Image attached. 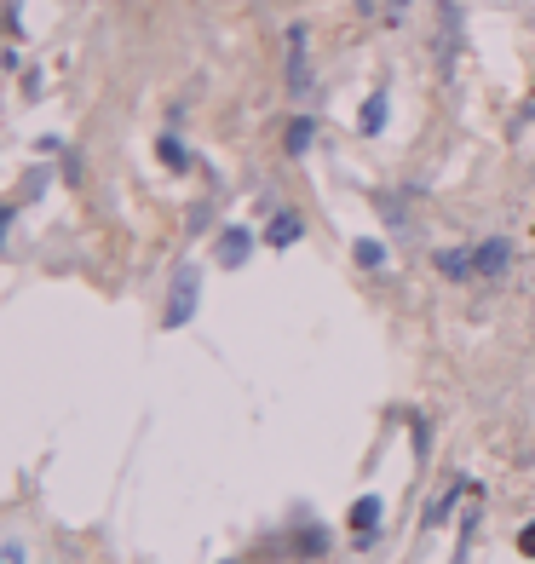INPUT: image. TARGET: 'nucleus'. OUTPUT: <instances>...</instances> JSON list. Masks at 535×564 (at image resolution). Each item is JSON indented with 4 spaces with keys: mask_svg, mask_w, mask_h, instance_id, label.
Listing matches in <instances>:
<instances>
[{
    "mask_svg": "<svg viewBox=\"0 0 535 564\" xmlns=\"http://www.w3.org/2000/svg\"><path fill=\"white\" fill-rule=\"evenodd\" d=\"M202 306V265L185 259L179 271H173V288H167V311H162V329H185L190 317Z\"/></svg>",
    "mask_w": 535,
    "mask_h": 564,
    "instance_id": "f257e3e1",
    "label": "nucleus"
},
{
    "mask_svg": "<svg viewBox=\"0 0 535 564\" xmlns=\"http://www.w3.org/2000/svg\"><path fill=\"white\" fill-rule=\"evenodd\" d=\"M461 0H438V41H432V47H438V70L449 75L455 70V58H461Z\"/></svg>",
    "mask_w": 535,
    "mask_h": 564,
    "instance_id": "f03ea898",
    "label": "nucleus"
},
{
    "mask_svg": "<svg viewBox=\"0 0 535 564\" xmlns=\"http://www.w3.org/2000/svg\"><path fill=\"white\" fill-rule=\"evenodd\" d=\"M248 254H254V231H248V225H225V231H219V242H213V265L242 271V265H248Z\"/></svg>",
    "mask_w": 535,
    "mask_h": 564,
    "instance_id": "7ed1b4c3",
    "label": "nucleus"
},
{
    "mask_svg": "<svg viewBox=\"0 0 535 564\" xmlns=\"http://www.w3.org/2000/svg\"><path fill=\"white\" fill-rule=\"evenodd\" d=\"M472 265H478V277H501V271L512 265V242H507V236L478 242V248H472Z\"/></svg>",
    "mask_w": 535,
    "mask_h": 564,
    "instance_id": "20e7f679",
    "label": "nucleus"
},
{
    "mask_svg": "<svg viewBox=\"0 0 535 564\" xmlns=\"http://www.w3.org/2000/svg\"><path fill=\"white\" fill-rule=\"evenodd\" d=\"M288 87L311 93V58H305V29H288Z\"/></svg>",
    "mask_w": 535,
    "mask_h": 564,
    "instance_id": "39448f33",
    "label": "nucleus"
},
{
    "mask_svg": "<svg viewBox=\"0 0 535 564\" xmlns=\"http://www.w3.org/2000/svg\"><path fill=\"white\" fill-rule=\"evenodd\" d=\"M432 265H438V277H449V282H472V277H478V265H472V248H443Z\"/></svg>",
    "mask_w": 535,
    "mask_h": 564,
    "instance_id": "423d86ee",
    "label": "nucleus"
},
{
    "mask_svg": "<svg viewBox=\"0 0 535 564\" xmlns=\"http://www.w3.org/2000/svg\"><path fill=\"white\" fill-rule=\"evenodd\" d=\"M380 507H386L380 495H363V501H357V507L346 513V524H351V536H357V541L374 536V524H380Z\"/></svg>",
    "mask_w": 535,
    "mask_h": 564,
    "instance_id": "0eeeda50",
    "label": "nucleus"
},
{
    "mask_svg": "<svg viewBox=\"0 0 535 564\" xmlns=\"http://www.w3.org/2000/svg\"><path fill=\"white\" fill-rule=\"evenodd\" d=\"M300 236H305L300 213H277V219H271V231H265V242H271V248H294Z\"/></svg>",
    "mask_w": 535,
    "mask_h": 564,
    "instance_id": "6e6552de",
    "label": "nucleus"
},
{
    "mask_svg": "<svg viewBox=\"0 0 535 564\" xmlns=\"http://www.w3.org/2000/svg\"><path fill=\"white\" fill-rule=\"evenodd\" d=\"M461 495H472V490H466V484H449V490H443L438 501H432V507H426V513H420V524H426V530H438L443 518L455 513V507H461Z\"/></svg>",
    "mask_w": 535,
    "mask_h": 564,
    "instance_id": "1a4fd4ad",
    "label": "nucleus"
},
{
    "mask_svg": "<svg viewBox=\"0 0 535 564\" xmlns=\"http://www.w3.org/2000/svg\"><path fill=\"white\" fill-rule=\"evenodd\" d=\"M386 110H392V104H386V87H374V93L363 98V110H357V127H363V133H380V127H386Z\"/></svg>",
    "mask_w": 535,
    "mask_h": 564,
    "instance_id": "9d476101",
    "label": "nucleus"
},
{
    "mask_svg": "<svg viewBox=\"0 0 535 564\" xmlns=\"http://www.w3.org/2000/svg\"><path fill=\"white\" fill-rule=\"evenodd\" d=\"M311 139H317V121H311V116H294V121H288V133H282V150H288V156H305V150H311Z\"/></svg>",
    "mask_w": 535,
    "mask_h": 564,
    "instance_id": "9b49d317",
    "label": "nucleus"
},
{
    "mask_svg": "<svg viewBox=\"0 0 535 564\" xmlns=\"http://www.w3.org/2000/svg\"><path fill=\"white\" fill-rule=\"evenodd\" d=\"M351 259H357L363 271H386V242H380V236H363V242L351 248Z\"/></svg>",
    "mask_w": 535,
    "mask_h": 564,
    "instance_id": "f8f14e48",
    "label": "nucleus"
},
{
    "mask_svg": "<svg viewBox=\"0 0 535 564\" xmlns=\"http://www.w3.org/2000/svg\"><path fill=\"white\" fill-rule=\"evenodd\" d=\"M156 156H162L167 167H185V162H190V156H185V144L173 139V133H162V139H156Z\"/></svg>",
    "mask_w": 535,
    "mask_h": 564,
    "instance_id": "ddd939ff",
    "label": "nucleus"
},
{
    "mask_svg": "<svg viewBox=\"0 0 535 564\" xmlns=\"http://www.w3.org/2000/svg\"><path fill=\"white\" fill-rule=\"evenodd\" d=\"M0 564H29L24 536H0Z\"/></svg>",
    "mask_w": 535,
    "mask_h": 564,
    "instance_id": "4468645a",
    "label": "nucleus"
},
{
    "mask_svg": "<svg viewBox=\"0 0 535 564\" xmlns=\"http://www.w3.org/2000/svg\"><path fill=\"white\" fill-rule=\"evenodd\" d=\"M518 553H524V559H535V524H524V530H518Z\"/></svg>",
    "mask_w": 535,
    "mask_h": 564,
    "instance_id": "2eb2a0df",
    "label": "nucleus"
},
{
    "mask_svg": "<svg viewBox=\"0 0 535 564\" xmlns=\"http://www.w3.org/2000/svg\"><path fill=\"white\" fill-rule=\"evenodd\" d=\"M12 219H18V213H12V208H0V242H6V225H12Z\"/></svg>",
    "mask_w": 535,
    "mask_h": 564,
    "instance_id": "dca6fc26",
    "label": "nucleus"
},
{
    "mask_svg": "<svg viewBox=\"0 0 535 564\" xmlns=\"http://www.w3.org/2000/svg\"><path fill=\"white\" fill-rule=\"evenodd\" d=\"M351 6H357V12H374V0H351Z\"/></svg>",
    "mask_w": 535,
    "mask_h": 564,
    "instance_id": "f3484780",
    "label": "nucleus"
},
{
    "mask_svg": "<svg viewBox=\"0 0 535 564\" xmlns=\"http://www.w3.org/2000/svg\"><path fill=\"white\" fill-rule=\"evenodd\" d=\"M403 6H409V0H392V12H403Z\"/></svg>",
    "mask_w": 535,
    "mask_h": 564,
    "instance_id": "a211bd4d",
    "label": "nucleus"
},
{
    "mask_svg": "<svg viewBox=\"0 0 535 564\" xmlns=\"http://www.w3.org/2000/svg\"><path fill=\"white\" fill-rule=\"evenodd\" d=\"M455 564H466V559H455Z\"/></svg>",
    "mask_w": 535,
    "mask_h": 564,
    "instance_id": "6ab92c4d",
    "label": "nucleus"
}]
</instances>
